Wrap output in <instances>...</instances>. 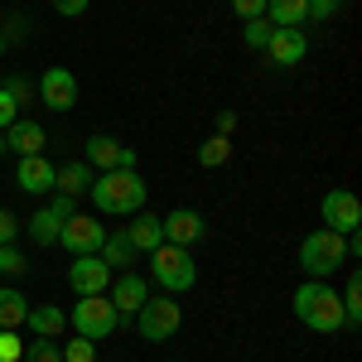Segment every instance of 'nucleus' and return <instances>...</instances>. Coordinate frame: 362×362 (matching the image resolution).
Listing matches in <instances>:
<instances>
[{
	"label": "nucleus",
	"mask_w": 362,
	"mask_h": 362,
	"mask_svg": "<svg viewBox=\"0 0 362 362\" xmlns=\"http://www.w3.org/2000/svg\"><path fill=\"white\" fill-rule=\"evenodd\" d=\"M145 179H140V169H107V174H97L92 179V208L102 213V218H136L140 208H145Z\"/></svg>",
	"instance_id": "nucleus-1"
},
{
	"label": "nucleus",
	"mask_w": 362,
	"mask_h": 362,
	"mask_svg": "<svg viewBox=\"0 0 362 362\" xmlns=\"http://www.w3.org/2000/svg\"><path fill=\"white\" fill-rule=\"evenodd\" d=\"M295 319L305 324L309 334H348V324H343V295L329 280H305L295 290Z\"/></svg>",
	"instance_id": "nucleus-2"
},
{
	"label": "nucleus",
	"mask_w": 362,
	"mask_h": 362,
	"mask_svg": "<svg viewBox=\"0 0 362 362\" xmlns=\"http://www.w3.org/2000/svg\"><path fill=\"white\" fill-rule=\"evenodd\" d=\"M353 256H348V237H338L329 227H319V232H309L305 242H300V271L309 280H334V271H343Z\"/></svg>",
	"instance_id": "nucleus-3"
},
{
	"label": "nucleus",
	"mask_w": 362,
	"mask_h": 362,
	"mask_svg": "<svg viewBox=\"0 0 362 362\" xmlns=\"http://www.w3.org/2000/svg\"><path fill=\"white\" fill-rule=\"evenodd\" d=\"M150 276L155 285L165 290V295H184V290H194L198 280V261L189 256V247H155L150 251Z\"/></svg>",
	"instance_id": "nucleus-4"
},
{
	"label": "nucleus",
	"mask_w": 362,
	"mask_h": 362,
	"mask_svg": "<svg viewBox=\"0 0 362 362\" xmlns=\"http://www.w3.org/2000/svg\"><path fill=\"white\" fill-rule=\"evenodd\" d=\"M116 324H121V314L107 295H78V305L68 309V329H78V338H92V343L112 338Z\"/></svg>",
	"instance_id": "nucleus-5"
},
{
	"label": "nucleus",
	"mask_w": 362,
	"mask_h": 362,
	"mask_svg": "<svg viewBox=\"0 0 362 362\" xmlns=\"http://www.w3.org/2000/svg\"><path fill=\"white\" fill-rule=\"evenodd\" d=\"M136 324H140V338L145 343H169V338L179 334V324H184V309H179V295H150L145 305L136 309Z\"/></svg>",
	"instance_id": "nucleus-6"
},
{
	"label": "nucleus",
	"mask_w": 362,
	"mask_h": 362,
	"mask_svg": "<svg viewBox=\"0 0 362 362\" xmlns=\"http://www.w3.org/2000/svg\"><path fill=\"white\" fill-rule=\"evenodd\" d=\"M102 242H107V227H102V218H92V213H73L63 223V232H58V247L68 251V256H97Z\"/></svg>",
	"instance_id": "nucleus-7"
},
{
	"label": "nucleus",
	"mask_w": 362,
	"mask_h": 362,
	"mask_svg": "<svg viewBox=\"0 0 362 362\" xmlns=\"http://www.w3.org/2000/svg\"><path fill=\"white\" fill-rule=\"evenodd\" d=\"M34 92H39V102L49 107V112H58V116H68L73 107H78V73L73 68H44V78L34 83Z\"/></svg>",
	"instance_id": "nucleus-8"
},
{
	"label": "nucleus",
	"mask_w": 362,
	"mask_h": 362,
	"mask_svg": "<svg viewBox=\"0 0 362 362\" xmlns=\"http://www.w3.org/2000/svg\"><path fill=\"white\" fill-rule=\"evenodd\" d=\"M83 160L97 169V174H107V169H136V150L121 145L116 136H102V131H97V136H87Z\"/></svg>",
	"instance_id": "nucleus-9"
},
{
	"label": "nucleus",
	"mask_w": 362,
	"mask_h": 362,
	"mask_svg": "<svg viewBox=\"0 0 362 362\" xmlns=\"http://www.w3.org/2000/svg\"><path fill=\"white\" fill-rule=\"evenodd\" d=\"M319 218H324V227H329V232H338V237L358 232V223H362V203H358V194H348V189H334V194H324V203H319Z\"/></svg>",
	"instance_id": "nucleus-10"
},
{
	"label": "nucleus",
	"mask_w": 362,
	"mask_h": 362,
	"mask_svg": "<svg viewBox=\"0 0 362 362\" xmlns=\"http://www.w3.org/2000/svg\"><path fill=\"white\" fill-rule=\"evenodd\" d=\"M107 285H112V266L102 256H73V266H68L73 295H107Z\"/></svg>",
	"instance_id": "nucleus-11"
},
{
	"label": "nucleus",
	"mask_w": 362,
	"mask_h": 362,
	"mask_svg": "<svg viewBox=\"0 0 362 362\" xmlns=\"http://www.w3.org/2000/svg\"><path fill=\"white\" fill-rule=\"evenodd\" d=\"M107 300L116 305V314H121V319H131V314L150 300V280L140 276V271H116L112 285H107Z\"/></svg>",
	"instance_id": "nucleus-12"
},
{
	"label": "nucleus",
	"mask_w": 362,
	"mask_h": 362,
	"mask_svg": "<svg viewBox=\"0 0 362 362\" xmlns=\"http://www.w3.org/2000/svg\"><path fill=\"white\" fill-rule=\"evenodd\" d=\"M160 223H165V242L169 247H194V242H203V232H208V223H203L198 208H174V213L160 218Z\"/></svg>",
	"instance_id": "nucleus-13"
},
{
	"label": "nucleus",
	"mask_w": 362,
	"mask_h": 362,
	"mask_svg": "<svg viewBox=\"0 0 362 362\" xmlns=\"http://www.w3.org/2000/svg\"><path fill=\"white\" fill-rule=\"evenodd\" d=\"M309 54V39L305 29H276L271 34V44H266V58H271V68H300Z\"/></svg>",
	"instance_id": "nucleus-14"
},
{
	"label": "nucleus",
	"mask_w": 362,
	"mask_h": 362,
	"mask_svg": "<svg viewBox=\"0 0 362 362\" xmlns=\"http://www.w3.org/2000/svg\"><path fill=\"white\" fill-rule=\"evenodd\" d=\"M44 145H49V136H44V126L39 121H29V116H20V121H10L5 126V150L10 155H44Z\"/></svg>",
	"instance_id": "nucleus-15"
},
{
	"label": "nucleus",
	"mask_w": 362,
	"mask_h": 362,
	"mask_svg": "<svg viewBox=\"0 0 362 362\" xmlns=\"http://www.w3.org/2000/svg\"><path fill=\"white\" fill-rule=\"evenodd\" d=\"M54 169L44 155H25L20 165H15V189H25V194H54Z\"/></svg>",
	"instance_id": "nucleus-16"
},
{
	"label": "nucleus",
	"mask_w": 362,
	"mask_h": 362,
	"mask_svg": "<svg viewBox=\"0 0 362 362\" xmlns=\"http://www.w3.org/2000/svg\"><path fill=\"white\" fill-rule=\"evenodd\" d=\"M126 242H131L140 256H150L155 247H165V223H160L155 213H145V208H140L136 218H131V227H126Z\"/></svg>",
	"instance_id": "nucleus-17"
},
{
	"label": "nucleus",
	"mask_w": 362,
	"mask_h": 362,
	"mask_svg": "<svg viewBox=\"0 0 362 362\" xmlns=\"http://www.w3.org/2000/svg\"><path fill=\"white\" fill-rule=\"evenodd\" d=\"M92 179H97V169L87 165V160H73V165H58V169H54V194L87 198V189H92Z\"/></svg>",
	"instance_id": "nucleus-18"
},
{
	"label": "nucleus",
	"mask_w": 362,
	"mask_h": 362,
	"mask_svg": "<svg viewBox=\"0 0 362 362\" xmlns=\"http://www.w3.org/2000/svg\"><path fill=\"white\" fill-rule=\"evenodd\" d=\"M25 329H29L34 338H63V329H68V314H63L58 305H29Z\"/></svg>",
	"instance_id": "nucleus-19"
},
{
	"label": "nucleus",
	"mask_w": 362,
	"mask_h": 362,
	"mask_svg": "<svg viewBox=\"0 0 362 362\" xmlns=\"http://www.w3.org/2000/svg\"><path fill=\"white\" fill-rule=\"evenodd\" d=\"M63 223H68V218L58 213L54 203H49V208H39L34 218H25L29 242H34V247H58V232H63Z\"/></svg>",
	"instance_id": "nucleus-20"
},
{
	"label": "nucleus",
	"mask_w": 362,
	"mask_h": 362,
	"mask_svg": "<svg viewBox=\"0 0 362 362\" xmlns=\"http://www.w3.org/2000/svg\"><path fill=\"white\" fill-rule=\"evenodd\" d=\"M266 20L276 29H305L309 25V0H266Z\"/></svg>",
	"instance_id": "nucleus-21"
},
{
	"label": "nucleus",
	"mask_w": 362,
	"mask_h": 362,
	"mask_svg": "<svg viewBox=\"0 0 362 362\" xmlns=\"http://www.w3.org/2000/svg\"><path fill=\"white\" fill-rule=\"evenodd\" d=\"M97 256L112 266V276H116V271H136V261H140V251L126 242V232H107V242H102Z\"/></svg>",
	"instance_id": "nucleus-22"
},
{
	"label": "nucleus",
	"mask_w": 362,
	"mask_h": 362,
	"mask_svg": "<svg viewBox=\"0 0 362 362\" xmlns=\"http://www.w3.org/2000/svg\"><path fill=\"white\" fill-rule=\"evenodd\" d=\"M25 295L15 290V285H0V329H25Z\"/></svg>",
	"instance_id": "nucleus-23"
},
{
	"label": "nucleus",
	"mask_w": 362,
	"mask_h": 362,
	"mask_svg": "<svg viewBox=\"0 0 362 362\" xmlns=\"http://www.w3.org/2000/svg\"><path fill=\"white\" fill-rule=\"evenodd\" d=\"M343 324H348V334H358V324H362V276H358V271H348V290H343Z\"/></svg>",
	"instance_id": "nucleus-24"
},
{
	"label": "nucleus",
	"mask_w": 362,
	"mask_h": 362,
	"mask_svg": "<svg viewBox=\"0 0 362 362\" xmlns=\"http://www.w3.org/2000/svg\"><path fill=\"white\" fill-rule=\"evenodd\" d=\"M271 34H276V25H271L266 15H256V20H242V44H247L251 54H266Z\"/></svg>",
	"instance_id": "nucleus-25"
},
{
	"label": "nucleus",
	"mask_w": 362,
	"mask_h": 362,
	"mask_svg": "<svg viewBox=\"0 0 362 362\" xmlns=\"http://www.w3.org/2000/svg\"><path fill=\"white\" fill-rule=\"evenodd\" d=\"M227 160H232V140L227 136H208L203 145H198V165L203 169H223Z\"/></svg>",
	"instance_id": "nucleus-26"
},
{
	"label": "nucleus",
	"mask_w": 362,
	"mask_h": 362,
	"mask_svg": "<svg viewBox=\"0 0 362 362\" xmlns=\"http://www.w3.org/2000/svg\"><path fill=\"white\" fill-rule=\"evenodd\" d=\"M20 362H63V348H58V338H29Z\"/></svg>",
	"instance_id": "nucleus-27"
},
{
	"label": "nucleus",
	"mask_w": 362,
	"mask_h": 362,
	"mask_svg": "<svg viewBox=\"0 0 362 362\" xmlns=\"http://www.w3.org/2000/svg\"><path fill=\"white\" fill-rule=\"evenodd\" d=\"M5 92H10V102H15V107H29V102H34V97H39V92H34V83H29L25 73H10V78H5Z\"/></svg>",
	"instance_id": "nucleus-28"
},
{
	"label": "nucleus",
	"mask_w": 362,
	"mask_h": 362,
	"mask_svg": "<svg viewBox=\"0 0 362 362\" xmlns=\"http://www.w3.org/2000/svg\"><path fill=\"white\" fill-rule=\"evenodd\" d=\"M58 348H63V362H97V343L92 338H68Z\"/></svg>",
	"instance_id": "nucleus-29"
},
{
	"label": "nucleus",
	"mask_w": 362,
	"mask_h": 362,
	"mask_svg": "<svg viewBox=\"0 0 362 362\" xmlns=\"http://www.w3.org/2000/svg\"><path fill=\"white\" fill-rule=\"evenodd\" d=\"M29 29H34V25H29L25 15H10V20L0 25V39H5V49H10V44H25V39H29Z\"/></svg>",
	"instance_id": "nucleus-30"
},
{
	"label": "nucleus",
	"mask_w": 362,
	"mask_h": 362,
	"mask_svg": "<svg viewBox=\"0 0 362 362\" xmlns=\"http://www.w3.org/2000/svg\"><path fill=\"white\" fill-rule=\"evenodd\" d=\"M0 271H5V276H25V271H29V261L20 256L15 242H10V247H0Z\"/></svg>",
	"instance_id": "nucleus-31"
},
{
	"label": "nucleus",
	"mask_w": 362,
	"mask_h": 362,
	"mask_svg": "<svg viewBox=\"0 0 362 362\" xmlns=\"http://www.w3.org/2000/svg\"><path fill=\"white\" fill-rule=\"evenodd\" d=\"M20 358H25L20 334H15V329H0V362H20Z\"/></svg>",
	"instance_id": "nucleus-32"
},
{
	"label": "nucleus",
	"mask_w": 362,
	"mask_h": 362,
	"mask_svg": "<svg viewBox=\"0 0 362 362\" xmlns=\"http://www.w3.org/2000/svg\"><path fill=\"white\" fill-rule=\"evenodd\" d=\"M338 10H343V0H309V25H329Z\"/></svg>",
	"instance_id": "nucleus-33"
},
{
	"label": "nucleus",
	"mask_w": 362,
	"mask_h": 362,
	"mask_svg": "<svg viewBox=\"0 0 362 362\" xmlns=\"http://www.w3.org/2000/svg\"><path fill=\"white\" fill-rule=\"evenodd\" d=\"M15 237H20V218H15L10 208H0V247H10Z\"/></svg>",
	"instance_id": "nucleus-34"
},
{
	"label": "nucleus",
	"mask_w": 362,
	"mask_h": 362,
	"mask_svg": "<svg viewBox=\"0 0 362 362\" xmlns=\"http://www.w3.org/2000/svg\"><path fill=\"white\" fill-rule=\"evenodd\" d=\"M49 5H54L63 20H78V15H87V5H92V0H49Z\"/></svg>",
	"instance_id": "nucleus-35"
},
{
	"label": "nucleus",
	"mask_w": 362,
	"mask_h": 362,
	"mask_svg": "<svg viewBox=\"0 0 362 362\" xmlns=\"http://www.w3.org/2000/svg\"><path fill=\"white\" fill-rule=\"evenodd\" d=\"M232 10H237V20H256V15H266V0H232Z\"/></svg>",
	"instance_id": "nucleus-36"
},
{
	"label": "nucleus",
	"mask_w": 362,
	"mask_h": 362,
	"mask_svg": "<svg viewBox=\"0 0 362 362\" xmlns=\"http://www.w3.org/2000/svg\"><path fill=\"white\" fill-rule=\"evenodd\" d=\"M10 121H20V107H15V102H10V92L0 87V131H5Z\"/></svg>",
	"instance_id": "nucleus-37"
},
{
	"label": "nucleus",
	"mask_w": 362,
	"mask_h": 362,
	"mask_svg": "<svg viewBox=\"0 0 362 362\" xmlns=\"http://www.w3.org/2000/svg\"><path fill=\"white\" fill-rule=\"evenodd\" d=\"M232 131H237V112H218V131H213V136L232 140Z\"/></svg>",
	"instance_id": "nucleus-38"
},
{
	"label": "nucleus",
	"mask_w": 362,
	"mask_h": 362,
	"mask_svg": "<svg viewBox=\"0 0 362 362\" xmlns=\"http://www.w3.org/2000/svg\"><path fill=\"white\" fill-rule=\"evenodd\" d=\"M5 155H10V150H5V131H0V160H5Z\"/></svg>",
	"instance_id": "nucleus-39"
},
{
	"label": "nucleus",
	"mask_w": 362,
	"mask_h": 362,
	"mask_svg": "<svg viewBox=\"0 0 362 362\" xmlns=\"http://www.w3.org/2000/svg\"><path fill=\"white\" fill-rule=\"evenodd\" d=\"M0 54H5V39H0Z\"/></svg>",
	"instance_id": "nucleus-40"
}]
</instances>
